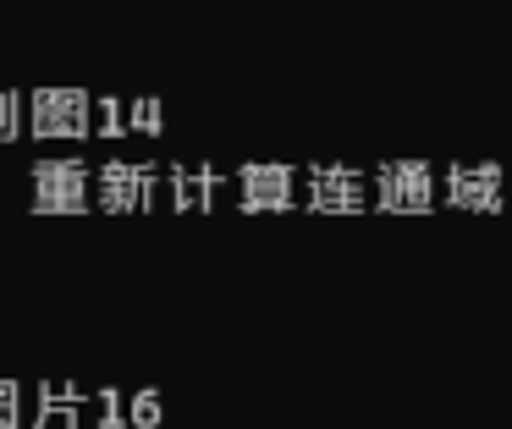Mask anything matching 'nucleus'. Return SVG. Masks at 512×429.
I'll return each mask as SVG.
<instances>
[{"mask_svg":"<svg viewBox=\"0 0 512 429\" xmlns=\"http://www.w3.org/2000/svg\"><path fill=\"white\" fill-rule=\"evenodd\" d=\"M17 424H23V385L0 380V429H17Z\"/></svg>","mask_w":512,"mask_h":429,"instance_id":"2eb2a0df","label":"nucleus"},{"mask_svg":"<svg viewBox=\"0 0 512 429\" xmlns=\"http://www.w3.org/2000/svg\"><path fill=\"white\" fill-rule=\"evenodd\" d=\"M171 187V209H215V193H221V171L215 165H171L166 171Z\"/></svg>","mask_w":512,"mask_h":429,"instance_id":"1a4fd4ad","label":"nucleus"},{"mask_svg":"<svg viewBox=\"0 0 512 429\" xmlns=\"http://www.w3.org/2000/svg\"><path fill=\"white\" fill-rule=\"evenodd\" d=\"M83 402H94V396H83L78 385H67V380H45L34 391V429H78Z\"/></svg>","mask_w":512,"mask_h":429,"instance_id":"6e6552de","label":"nucleus"},{"mask_svg":"<svg viewBox=\"0 0 512 429\" xmlns=\"http://www.w3.org/2000/svg\"><path fill=\"white\" fill-rule=\"evenodd\" d=\"M127 132V105L122 99H94V138H122Z\"/></svg>","mask_w":512,"mask_h":429,"instance_id":"9b49d317","label":"nucleus"},{"mask_svg":"<svg viewBox=\"0 0 512 429\" xmlns=\"http://www.w3.org/2000/svg\"><path fill=\"white\" fill-rule=\"evenodd\" d=\"M94 182H100V209H105V215H144V209H155L160 165L105 160L100 171H94Z\"/></svg>","mask_w":512,"mask_h":429,"instance_id":"f257e3e1","label":"nucleus"},{"mask_svg":"<svg viewBox=\"0 0 512 429\" xmlns=\"http://www.w3.org/2000/svg\"><path fill=\"white\" fill-rule=\"evenodd\" d=\"M160 418H166V402H160V391L127 396V424H133V429H155Z\"/></svg>","mask_w":512,"mask_h":429,"instance_id":"f8f14e48","label":"nucleus"},{"mask_svg":"<svg viewBox=\"0 0 512 429\" xmlns=\"http://www.w3.org/2000/svg\"><path fill=\"white\" fill-rule=\"evenodd\" d=\"M34 138H94V99L83 88H34Z\"/></svg>","mask_w":512,"mask_h":429,"instance_id":"7ed1b4c3","label":"nucleus"},{"mask_svg":"<svg viewBox=\"0 0 512 429\" xmlns=\"http://www.w3.org/2000/svg\"><path fill=\"white\" fill-rule=\"evenodd\" d=\"M375 204L386 215H424L435 209V171L424 160H391L375 171Z\"/></svg>","mask_w":512,"mask_h":429,"instance_id":"20e7f679","label":"nucleus"},{"mask_svg":"<svg viewBox=\"0 0 512 429\" xmlns=\"http://www.w3.org/2000/svg\"><path fill=\"white\" fill-rule=\"evenodd\" d=\"M303 204L314 215H358L369 204L364 171H353V165H314V171H303Z\"/></svg>","mask_w":512,"mask_h":429,"instance_id":"39448f33","label":"nucleus"},{"mask_svg":"<svg viewBox=\"0 0 512 429\" xmlns=\"http://www.w3.org/2000/svg\"><path fill=\"white\" fill-rule=\"evenodd\" d=\"M94 424H100V429H122L127 424L122 391H94Z\"/></svg>","mask_w":512,"mask_h":429,"instance_id":"4468645a","label":"nucleus"},{"mask_svg":"<svg viewBox=\"0 0 512 429\" xmlns=\"http://www.w3.org/2000/svg\"><path fill=\"white\" fill-rule=\"evenodd\" d=\"M127 132L160 138V132H166V105H160V99H133V105H127Z\"/></svg>","mask_w":512,"mask_h":429,"instance_id":"9d476101","label":"nucleus"},{"mask_svg":"<svg viewBox=\"0 0 512 429\" xmlns=\"http://www.w3.org/2000/svg\"><path fill=\"white\" fill-rule=\"evenodd\" d=\"M298 182L303 176L292 165H243L237 171V204L248 215H276V209L298 204Z\"/></svg>","mask_w":512,"mask_h":429,"instance_id":"423d86ee","label":"nucleus"},{"mask_svg":"<svg viewBox=\"0 0 512 429\" xmlns=\"http://www.w3.org/2000/svg\"><path fill=\"white\" fill-rule=\"evenodd\" d=\"M446 204L490 215L501 209V165H452L446 171Z\"/></svg>","mask_w":512,"mask_h":429,"instance_id":"0eeeda50","label":"nucleus"},{"mask_svg":"<svg viewBox=\"0 0 512 429\" xmlns=\"http://www.w3.org/2000/svg\"><path fill=\"white\" fill-rule=\"evenodd\" d=\"M23 94H12V88H0V143H17L23 138Z\"/></svg>","mask_w":512,"mask_h":429,"instance_id":"ddd939ff","label":"nucleus"},{"mask_svg":"<svg viewBox=\"0 0 512 429\" xmlns=\"http://www.w3.org/2000/svg\"><path fill=\"white\" fill-rule=\"evenodd\" d=\"M28 176H34V209L39 215H83V209H89L94 171L83 160H39Z\"/></svg>","mask_w":512,"mask_h":429,"instance_id":"f03ea898","label":"nucleus"}]
</instances>
